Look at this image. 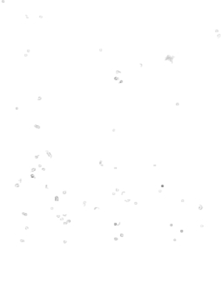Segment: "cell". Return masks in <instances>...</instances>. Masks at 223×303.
<instances>
[{"instance_id":"1","label":"cell","mask_w":223,"mask_h":303,"mask_svg":"<svg viewBox=\"0 0 223 303\" xmlns=\"http://www.w3.org/2000/svg\"><path fill=\"white\" fill-rule=\"evenodd\" d=\"M54 200H55V201H56V202H58V201L60 200V199H59V197H58V196H55V198H54Z\"/></svg>"},{"instance_id":"2","label":"cell","mask_w":223,"mask_h":303,"mask_svg":"<svg viewBox=\"0 0 223 303\" xmlns=\"http://www.w3.org/2000/svg\"><path fill=\"white\" fill-rule=\"evenodd\" d=\"M47 153H48V156L50 157V158H53V155H52V154H51V153H49V152H48V151H47Z\"/></svg>"},{"instance_id":"3","label":"cell","mask_w":223,"mask_h":303,"mask_svg":"<svg viewBox=\"0 0 223 303\" xmlns=\"http://www.w3.org/2000/svg\"><path fill=\"white\" fill-rule=\"evenodd\" d=\"M113 241H119V238H118V237H114V238H113Z\"/></svg>"},{"instance_id":"4","label":"cell","mask_w":223,"mask_h":303,"mask_svg":"<svg viewBox=\"0 0 223 303\" xmlns=\"http://www.w3.org/2000/svg\"><path fill=\"white\" fill-rule=\"evenodd\" d=\"M22 215L23 216H28V213H26V212H23Z\"/></svg>"},{"instance_id":"5","label":"cell","mask_w":223,"mask_h":303,"mask_svg":"<svg viewBox=\"0 0 223 303\" xmlns=\"http://www.w3.org/2000/svg\"><path fill=\"white\" fill-rule=\"evenodd\" d=\"M31 172H36V168H34V167H33V168L31 169Z\"/></svg>"},{"instance_id":"6","label":"cell","mask_w":223,"mask_h":303,"mask_svg":"<svg viewBox=\"0 0 223 303\" xmlns=\"http://www.w3.org/2000/svg\"><path fill=\"white\" fill-rule=\"evenodd\" d=\"M19 187H20V185H19V183H17V184H15V188H19Z\"/></svg>"},{"instance_id":"7","label":"cell","mask_w":223,"mask_h":303,"mask_svg":"<svg viewBox=\"0 0 223 303\" xmlns=\"http://www.w3.org/2000/svg\"><path fill=\"white\" fill-rule=\"evenodd\" d=\"M68 224H69V223H68V222H67V221H66V222H64L63 225L66 226V225H68Z\"/></svg>"},{"instance_id":"8","label":"cell","mask_w":223,"mask_h":303,"mask_svg":"<svg viewBox=\"0 0 223 303\" xmlns=\"http://www.w3.org/2000/svg\"><path fill=\"white\" fill-rule=\"evenodd\" d=\"M20 242H21V243H24V242H25V240H24V239H20Z\"/></svg>"},{"instance_id":"9","label":"cell","mask_w":223,"mask_h":303,"mask_svg":"<svg viewBox=\"0 0 223 303\" xmlns=\"http://www.w3.org/2000/svg\"><path fill=\"white\" fill-rule=\"evenodd\" d=\"M82 205H83V206H86V201H83V203H82Z\"/></svg>"},{"instance_id":"10","label":"cell","mask_w":223,"mask_h":303,"mask_svg":"<svg viewBox=\"0 0 223 303\" xmlns=\"http://www.w3.org/2000/svg\"><path fill=\"white\" fill-rule=\"evenodd\" d=\"M125 202H131V200H130V199H127V200H125Z\"/></svg>"},{"instance_id":"11","label":"cell","mask_w":223,"mask_h":303,"mask_svg":"<svg viewBox=\"0 0 223 303\" xmlns=\"http://www.w3.org/2000/svg\"><path fill=\"white\" fill-rule=\"evenodd\" d=\"M31 178L36 179V176L34 175H31Z\"/></svg>"},{"instance_id":"12","label":"cell","mask_w":223,"mask_h":303,"mask_svg":"<svg viewBox=\"0 0 223 303\" xmlns=\"http://www.w3.org/2000/svg\"><path fill=\"white\" fill-rule=\"evenodd\" d=\"M94 209L95 210H100V207H99V206H95V208H94Z\"/></svg>"},{"instance_id":"13","label":"cell","mask_w":223,"mask_h":303,"mask_svg":"<svg viewBox=\"0 0 223 303\" xmlns=\"http://www.w3.org/2000/svg\"><path fill=\"white\" fill-rule=\"evenodd\" d=\"M44 188H46V189H49V187H48V184H46V186H44Z\"/></svg>"},{"instance_id":"14","label":"cell","mask_w":223,"mask_h":303,"mask_svg":"<svg viewBox=\"0 0 223 303\" xmlns=\"http://www.w3.org/2000/svg\"><path fill=\"white\" fill-rule=\"evenodd\" d=\"M66 194H67V191L64 190L63 191V194H64V195H66Z\"/></svg>"},{"instance_id":"15","label":"cell","mask_w":223,"mask_h":303,"mask_svg":"<svg viewBox=\"0 0 223 303\" xmlns=\"http://www.w3.org/2000/svg\"><path fill=\"white\" fill-rule=\"evenodd\" d=\"M120 237H124V236H125V235H124V234H122V233H121V234H120Z\"/></svg>"},{"instance_id":"16","label":"cell","mask_w":223,"mask_h":303,"mask_svg":"<svg viewBox=\"0 0 223 303\" xmlns=\"http://www.w3.org/2000/svg\"><path fill=\"white\" fill-rule=\"evenodd\" d=\"M125 194H126V191H123L122 193H121V195H124Z\"/></svg>"},{"instance_id":"17","label":"cell","mask_w":223,"mask_h":303,"mask_svg":"<svg viewBox=\"0 0 223 303\" xmlns=\"http://www.w3.org/2000/svg\"><path fill=\"white\" fill-rule=\"evenodd\" d=\"M64 218H65V217H60V221H62V222H63Z\"/></svg>"},{"instance_id":"18","label":"cell","mask_w":223,"mask_h":303,"mask_svg":"<svg viewBox=\"0 0 223 303\" xmlns=\"http://www.w3.org/2000/svg\"><path fill=\"white\" fill-rule=\"evenodd\" d=\"M100 165H101V166H102V167H103V164H102V161H100Z\"/></svg>"},{"instance_id":"19","label":"cell","mask_w":223,"mask_h":303,"mask_svg":"<svg viewBox=\"0 0 223 303\" xmlns=\"http://www.w3.org/2000/svg\"><path fill=\"white\" fill-rule=\"evenodd\" d=\"M19 183H22V179H19Z\"/></svg>"},{"instance_id":"20","label":"cell","mask_w":223,"mask_h":303,"mask_svg":"<svg viewBox=\"0 0 223 303\" xmlns=\"http://www.w3.org/2000/svg\"><path fill=\"white\" fill-rule=\"evenodd\" d=\"M112 195H113V196H114V195H116V193H115V192H113V193H112Z\"/></svg>"},{"instance_id":"21","label":"cell","mask_w":223,"mask_h":303,"mask_svg":"<svg viewBox=\"0 0 223 303\" xmlns=\"http://www.w3.org/2000/svg\"><path fill=\"white\" fill-rule=\"evenodd\" d=\"M25 230H29V227H27V226H26V227H25Z\"/></svg>"},{"instance_id":"22","label":"cell","mask_w":223,"mask_h":303,"mask_svg":"<svg viewBox=\"0 0 223 303\" xmlns=\"http://www.w3.org/2000/svg\"><path fill=\"white\" fill-rule=\"evenodd\" d=\"M42 171H47V169L44 168V167H42Z\"/></svg>"},{"instance_id":"23","label":"cell","mask_w":223,"mask_h":303,"mask_svg":"<svg viewBox=\"0 0 223 303\" xmlns=\"http://www.w3.org/2000/svg\"><path fill=\"white\" fill-rule=\"evenodd\" d=\"M115 191H116V192H120V188H116V189H115Z\"/></svg>"},{"instance_id":"24","label":"cell","mask_w":223,"mask_h":303,"mask_svg":"<svg viewBox=\"0 0 223 303\" xmlns=\"http://www.w3.org/2000/svg\"><path fill=\"white\" fill-rule=\"evenodd\" d=\"M67 222H68V223H71V222H72V221H71V220H67Z\"/></svg>"},{"instance_id":"25","label":"cell","mask_w":223,"mask_h":303,"mask_svg":"<svg viewBox=\"0 0 223 303\" xmlns=\"http://www.w3.org/2000/svg\"><path fill=\"white\" fill-rule=\"evenodd\" d=\"M63 243H64V244H66V243H67V241H66V240H65V241H63Z\"/></svg>"},{"instance_id":"26","label":"cell","mask_w":223,"mask_h":303,"mask_svg":"<svg viewBox=\"0 0 223 303\" xmlns=\"http://www.w3.org/2000/svg\"><path fill=\"white\" fill-rule=\"evenodd\" d=\"M57 218H58V219H60V217H61V216L60 215H57L56 216Z\"/></svg>"},{"instance_id":"27","label":"cell","mask_w":223,"mask_h":303,"mask_svg":"<svg viewBox=\"0 0 223 303\" xmlns=\"http://www.w3.org/2000/svg\"><path fill=\"white\" fill-rule=\"evenodd\" d=\"M50 210H54V206H52V207H51Z\"/></svg>"},{"instance_id":"28","label":"cell","mask_w":223,"mask_h":303,"mask_svg":"<svg viewBox=\"0 0 223 303\" xmlns=\"http://www.w3.org/2000/svg\"><path fill=\"white\" fill-rule=\"evenodd\" d=\"M38 157H39V155H36V156H35V158H36V159H38Z\"/></svg>"},{"instance_id":"29","label":"cell","mask_w":223,"mask_h":303,"mask_svg":"<svg viewBox=\"0 0 223 303\" xmlns=\"http://www.w3.org/2000/svg\"><path fill=\"white\" fill-rule=\"evenodd\" d=\"M63 217H66V216H67V214H66V213H65V214H63Z\"/></svg>"}]
</instances>
